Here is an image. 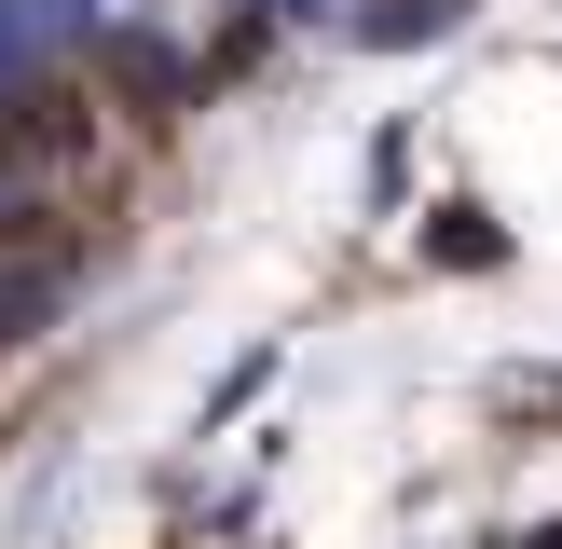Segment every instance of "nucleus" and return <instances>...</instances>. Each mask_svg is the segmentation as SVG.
Masks as SVG:
<instances>
[{"label":"nucleus","mask_w":562,"mask_h":549,"mask_svg":"<svg viewBox=\"0 0 562 549\" xmlns=\"http://www.w3.org/2000/svg\"><path fill=\"white\" fill-rule=\"evenodd\" d=\"M27 42H42V27H27V0H0V97L27 82Z\"/></svg>","instance_id":"3"},{"label":"nucleus","mask_w":562,"mask_h":549,"mask_svg":"<svg viewBox=\"0 0 562 549\" xmlns=\"http://www.w3.org/2000/svg\"><path fill=\"white\" fill-rule=\"evenodd\" d=\"M453 14H467V0H398V14H371V42H439Z\"/></svg>","instance_id":"2"},{"label":"nucleus","mask_w":562,"mask_h":549,"mask_svg":"<svg viewBox=\"0 0 562 549\" xmlns=\"http://www.w3.org/2000/svg\"><path fill=\"white\" fill-rule=\"evenodd\" d=\"M27 27H97V0H27Z\"/></svg>","instance_id":"4"},{"label":"nucleus","mask_w":562,"mask_h":549,"mask_svg":"<svg viewBox=\"0 0 562 549\" xmlns=\"http://www.w3.org/2000/svg\"><path fill=\"white\" fill-rule=\"evenodd\" d=\"M55 289H69L55 261H0V344H27V329L55 316Z\"/></svg>","instance_id":"1"},{"label":"nucleus","mask_w":562,"mask_h":549,"mask_svg":"<svg viewBox=\"0 0 562 549\" xmlns=\"http://www.w3.org/2000/svg\"><path fill=\"white\" fill-rule=\"evenodd\" d=\"M261 14H316V0H261Z\"/></svg>","instance_id":"5"}]
</instances>
